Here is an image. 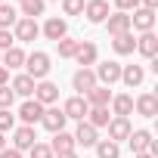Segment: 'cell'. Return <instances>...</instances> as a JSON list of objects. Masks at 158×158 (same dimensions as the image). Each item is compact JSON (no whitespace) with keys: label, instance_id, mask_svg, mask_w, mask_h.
Listing matches in <instances>:
<instances>
[{"label":"cell","instance_id":"20","mask_svg":"<svg viewBox=\"0 0 158 158\" xmlns=\"http://www.w3.org/2000/svg\"><path fill=\"white\" fill-rule=\"evenodd\" d=\"M143 81H146V68L143 65H136V62L133 65H121V84L127 90H136Z\"/></svg>","mask_w":158,"mask_h":158},{"label":"cell","instance_id":"33","mask_svg":"<svg viewBox=\"0 0 158 158\" xmlns=\"http://www.w3.org/2000/svg\"><path fill=\"white\" fill-rule=\"evenodd\" d=\"M16 127V115H13V109H0V133H10Z\"/></svg>","mask_w":158,"mask_h":158},{"label":"cell","instance_id":"22","mask_svg":"<svg viewBox=\"0 0 158 158\" xmlns=\"http://www.w3.org/2000/svg\"><path fill=\"white\" fill-rule=\"evenodd\" d=\"M34 84H37L34 77H28L25 71H19L13 81H10V90H13L16 96H22V99H31V96H34Z\"/></svg>","mask_w":158,"mask_h":158},{"label":"cell","instance_id":"38","mask_svg":"<svg viewBox=\"0 0 158 158\" xmlns=\"http://www.w3.org/2000/svg\"><path fill=\"white\" fill-rule=\"evenodd\" d=\"M0 158H25V152H19V149H13V146H6L3 152H0Z\"/></svg>","mask_w":158,"mask_h":158},{"label":"cell","instance_id":"37","mask_svg":"<svg viewBox=\"0 0 158 158\" xmlns=\"http://www.w3.org/2000/svg\"><path fill=\"white\" fill-rule=\"evenodd\" d=\"M139 6V0H115V13H133Z\"/></svg>","mask_w":158,"mask_h":158},{"label":"cell","instance_id":"15","mask_svg":"<svg viewBox=\"0 0 158 158\" xmlns=\"http://www.w3.org/2000/svg\"><path fill=\"white\" fill-rule=\"evenodd\" d=\"M152 130H146V127H133L130 130V136H127V146H130V152L133 155H139V152H149V146H152Z\"/></svg>","mask_w":158,"mask_h":158},{"label":"cell","instance_id":"14","mask_svg":"<svg viewBox=\"0 0 158 158\" xmlns=\"http://www.w3.org/2000/svg\"><path fill=\"white\" fill-rule=\"evenodd\" d=\"M65 124H68V118L62 115V109H59V106H50V109H44V118H40V127H44V130H50V133H59V130H65Z\"/></svg>","mask_w":158,"mask_h":158},{"label":"cell","instance_id":"13","mask_svg":"<svg viewBox=\"0 0 158 158\" xmlns=\"http://www.w3.org/2000/svg\"><path fill=\"white\" fill-rule=\"evenodd\" d=\"M133 112L139 115V118H155L158 115V96L155 93H139V96H133Z\"/></svg>","mask_w":158,"mask_h":158},{"label":"cell","instance_id":"43","mask_svg":"<svg viewBox=\"0 0 158 158\" xmlns=\"http://www.w3.org/2000/svg\"><path fill=\"white\" fill-rule=\"evenodd\" d=\"M133 158H155V155H149V152H139V155H133Z\"/></svg>","mask_w":158,"mask_h":158},{"label":"cell","instance_id":"2","mask_svg":"<svg viewBox=\"0 0 158 158\" xmlns=\"http://www.w3.org/2000/svg\"><path fill=\"white\" fill-rule=\"evenodd\" d=\"M93 74H96V84L112 87V84H118V81H121V62H115V59L96 62V65H93Z\"/></svg>","mask_w":158,"mask_h":158},{"label":"cell","instance_id":"40","mask_svg":"<svg viewBox=\"0 0 158 158\" xmlns=\"http://www.w3.org/2000/svg\"><path fill=\"white\" fill-rule=\"evenodd\" d=\"M139 6H146V10H158V0H139Z\"/></svg>","mask_w":158,"mask_h":158},{"label":"cell","instance_id":"31","mask_svg":"<svg viewBox=\"0 0 158 158\" xmlns=\"http://www.w3.org/2000/svg\"><path fill=\"white\" fill-rule=\"evenodd\" d=\"M77 37H62L59 44H56V50H59V59H74V53H77Z\"/></svg>","mask_w":158,"mask_h":158},{"label":"cell","instance_id":"27","mask_svg":"<svg viewBox=\"0 0 158 158\" xmlns=\"http://www.w3.org/2000/svg\"><path fill=\"white\" fill-rule=\"evenodd\" d=\"M84 99H87V106H109V102H112V87L96 84V87H90V90L84 93Z\"/></svg>","mask_w":158,"mask_h":158},{"label":"cell","instance_id":"30","mask_svg":"<svg viewBox=\"0 0 158 158\" xmlns=\"http://www.w3.org/2000/svg\"><path fill=\"white\" fill-rule=\"evenodd\" d=\"M93 152H96V158H121V146L112 139H99L93 146Z\"/></svg>","mask_w":158,"mask_h":158},{"label":"cell","instance_id":"6","mask_svg":"<svg viewBox=\"0 0 158 158\" xmlns=\"http://www.w3.org/2000/svg\"><path fill=\"white\" fill-rule=\"evenodd\" d=\"M40 34H44L47 40L59 44L62 37H68V19H62V16H50V19L40 25Z\"/></svg>","mask_w":158,"mask_h":158},{"label":"cell","instance_id":"10","mask_svg":"<svg viewBox=\"0 0 158 158\" xmlns=\"http://www.w3.org/2000/svg\"><path fill=\"white\" fill-rule=\"evenodd\" d=\"M10 133H13V149H19V152H28L37 143V130L28 127V124H16Z\"/></svg>","mask_w":158,"mask_h":158},{"label":"cell","instance_id":"23","mask_svg":"<svg viewBox=\"0 0 158 158\" xmlns=\"http://www.w3.org/2000/svg\"><path fill=\"white\" fill-rule=\"evenodd\" d=\"M112 115L115 118H130L133 115V96L130 93H112Z\"/></svg>","mask_w":158,"mask_h":158},{"label":"cell","instance_id":"8","mask_svg":"<svg viewBox=\"0 0 158 158\" xmlns=\"http://www.w3.org/2000/svg\"><path fill=\"white\" fill-rule=\"evenodd\" d=\"M16 118H19L22 124L34 127V124H40V118H44V106H40L37 99H22V106H19Z\"/></svg>","mask_w":158,"mask_h":158},{"label":"cell","instance_id":"1","mask_svg":"<svg viewBox=\"0 0 158 158\" xmlns=\"http://www.w3.org/2000/svg\"><path fill=\"white\" fill-rule=\"evenodd\" d=\"M50 71H53V59H50V53H44V50H31V53L25 56V74H28V77H34V81H47Z\"/></svg>","mask_w":158,"mask_h":158},{"label":"cell","instance_id":"36","mask_svg":"<svg viewBox=\"0 0 158 158\" xmlns=\"http://www.w3.org/2000/svg\"><path fill=\"white\" fill-rule=\"evenodd\" d=\"M10 47H16V37H13V31L0 28V53H3V50H10Z\"/></svg>","mask_w":158,"mask_h":158},{"label":"cell","instance_id":"34","mask_svg":"<svg viewBox=\"0 0 158 158\" xmlns=\"http://www.w3.org/2000/svg\"><path fill=\"white\" fill-rule=\"evenodd\" d=\"M28 155H31V158H53V149H50L47 143H40V139H37V143L28 149Z\"/></svg>","mask_w":158,"mask_h":158},{"label":"cell","instance_id":"28","mask_svg":"<svg viewBox=\"0 0 158 158\" xmlns=\"http://www.w3.org/2000/svg\"><path fill=\"white\" fill-rule=\"evenodd\" d=\"M16 10H19L22 19H34V22H37V19L47 13V3H44V0H25V3H19Z\"/></svg>","mask_w":158,"mask_h":158},{"label":"cell","instance_id":"19","mask_svg":"<svg viewBox=\"0 0 158 158\" xmlns=\"http://www.w3.org/2000/svg\"><path fill=\"white\" fill-rule=\"evenodd\" d=\"M143 59H155L158 56V34L155 31H146V34H136V50Z\"/></svg>","mask_w":158,"mask_h":158},{"label":"cell","instance_id":"12","mask_svg":"<svg viewBox=\"0 0 158 158\" xmlns=\"http://www.w3.org/2000/svg\"><path fill=\"white\" fill-rule=\"evenodd\" d=\"M109 13H112L109 0H87V3H84V16H87L90 25H102L109 19Z\"/></svg>","mask_w":158,"mask_h":158},{"label":"cell","instance_id":"41","mask_svg":"<svg viewBox=\"0 0 158 158\" xmlns=\"http://www.w3.org/2000/svg\"><path fill=\"white\" fill-rule=\"evenodd\" d=\"M53 158H77V152H62V155H53Z\"/></svg>","mask_w":158,"mask_h":158},{"label":"cell","instance_id":"5","mask_svg":"<svg viewBox=\"0 0 158 158\" xmlns=\"http://www.w3.org/2000/svg\"><path fill=\"white\" fill-rule=\"evenodd\" d=\"M31 99H37L44 109L56 106V102H59V84H53L50 77H47V81H37V84H34V96H31Z\"/></svg>","mask_w":158,"mask_h":158},{"label":"cell","instance_id":"7","mask_svg":"<svg viewBox=\"0 0 158 158\" xmlns=\"http://www.w3.org/2000/svg\"><path fill=\"white\" fill-rule=\"evenodd\" d=\"M59 109H62V115H65L68 121H84V118H87V112H90L87 99H84V96H77V93H74V96H68Z\"/></svg>","mask_w":158,"mask_h":158},{"label":"cell","instance_id":"24","mask_svg":"<svg viewBox=\"0 0 158 158\" xmlns=\"http://www.w3.org/2000/svg\"><path fill=\"white\" fill-rule=\"evenodd\" d=\"M50 149H53V155H62V152H74L77 146H74V136L68 133V130H59V133H53V139L47 143Z\"/></svg>","mask_w":158,"mask_h":158},{"label":"cell","instance_id":"21","mask_svg":"<svg viewBox=\"0 0 158 158\" xmlns=\"http://www.w3.org/2000/svg\"><path fill=\"white\" fill-rule=\"evenodd\" d=\"M90 87H96V74H93V68H77V71L71 74V90H77V96H84Z\"/></svg>","mask_w":158,"mask_h":158},{"label":"cell","instance_id":"16","mask_svg":"<svg viewBox=\"0 0 158 158\" xmlns=\"http://www.w3.org/2000/svg\"><path fill=\"white\" fill-rule=\"evenodd\" d=\"M71 136H74V146H84V149H93V146L99 143V130L90 127L87 121H77V130H74Z\"/></svg>","mask_w":158,"mask_h":158},{"label":"cell","instance_id":"29","mask_svg":"<svg viewBox=\"0 0 158 158\" xmlns=\"http://www.w3.org/2000/svg\"><path fill=\"white\" fill-rule=\"evenodd\" d=\"M19 22V10H16V3H0V28H6V31H13V25Z\"/></svg>","mask_w":158,"mask_h":158},{"label":"cell","instance_id":"45","mask_svg":"<svg viewBox=\"0 0 158 158\" xmlns=\"http://www.w3.org/2000/svg\"><path fill=\"white\" fill-rule=\"evenodd\" d=\"M13 3H25V0H13Z\"/></svg>","mask_w":158,"mask_h":158},{"label":"cell","instance_id":"25","mask_svg":"<svg viewBox=\"0 0 158 158\" xmlns=\"http://www.w3.org/2000/svg\"><path fill=\"white\" fill-rule=\"evenodd\" d=\"M112 50H115V56H133V50H136V37H133V31L112 37Z\"/></svg>","mask_w":158,"mask_h":158},{"label":"cell","instance_id":"9","mask_svg":"<svg viewBox=\"0 0 158 158\" xmlns=\"http://www.w3.org/2000/svg\"><path fill=\"white\" fill-rule=\"evenodd\" d=\"M106 130H109V136L106 139H112V143H127V136H130V130H133V121L130 118H115L112 115V121L106 124Z\"/></svg>","mask_w":158,"mask_h":158},{"label":"cell","instance_id":"26","mask_svg":"<svg viewBox=\"0 0 158 158\" xmlns=\"http://www.w3.org/2000/svg\"><path fill=\"white\" fill-rule=\"evenodd\" d=\"M90 127H96V130H102L109 121H112V112H109V106H90V112H87V118H84Z\"/></svg>","mask_w":158,"mask_h":158},{"label":"cell","instance_id":"18","mask_svg":"<svg viewBox=\"0 0 158 158\" xmlns=\"http://www.w3.org/2000/svg\"><path fill=\"white\" fill-rule=\"evenodd\" d=\"M109 37H118V34H127L130 31V13H109V19L102 22Z\"/></svg>","mask_w":158,"mask_h":158},{"label":"cell","instance_id":"17","mask_svg":"<svg viewBox=\"0 0 158 158\" xmlns=\"http://www.w3.org/2000/svg\"><path fill=\"white\" fill-rule=\"evenodd\" d=\"M25 50L16 44V47H10V50H3L0 53V65H3L6 71H19V68H25Z\"/></svg>","mask_w":158,"mask_h":158},{"label":"cell","instance_id":"35","mask_svg":"<svg viewBox=\"0 0 158 158\" xmlns=\"http://www.w3.org/2000/svg\"><path fill=\"white\" fill-rule=\"evenodd\" d=\"M13 102H16V93L10 90V84L0 87V109H13Z\"/></svg>","mask_w":158,"mask_h":158},{"label":"cell","instance_id":"39","mask_svg":"<svg viewBox=\"0 0 158 158\" xmlns=\"http://www.w3.org/2000/svg\"><path fill=\"white\" fill-rule=\"evenodd\" d=\"M6 84H10V71L0 65V87H6Z\"/></svg>","mask_w":158,"mask_h":158},{"label":"cell","instance_id":"11","mask_svg":"<svg viewBox=\"0 0 158 158\" xmlns=\"http://www.w3.org/2000/svg\"><path fill=\"white\" fill-rule=\"evenodd\" d=\"M74 62L81 68H93L99 62V47L93 40H81V44H77V53H74Z\"/></svg>","mask_w":158,"mask_h":158},{"label":"cell","instance_id":"46","mask_svg":"<svg viewBox=\"0 0 158 158\" xmlns=\"http://www.w3.org/2000/svg\"><path fill=\"white\" fill-rule=\"evenodd\" d=\"M0 3H6V0H0Z\"/></svg>","mask_w":158,"mask_h":158},{"label":"cell","instance_id":"4","mask_svg":"<svg viewBox=\"0 0 158 158\" xmlns=\"http://www.w3.org/2000/svg\"><path fill=\"white\" fill-rule=\"evenodd\" d=\"M13 37H16L19 47H22V44H34V40L40 37V25H37L34 19H22V16H19V22L13 25Z\"/></svg>","mask_w":158,"mask_h":158},{"label":"cell","instance_id":"44","mask_svg":"<svg viewBox=\"0 0 158 158\" xmlns=\"http://www.w3.org/2000/svg\"><path fill=\"white\" fill-rule=\"evenodd\" d=\"M44 3H59V0H44Z\"/></svg>","mask_w":158,"mask_h":158},{"label":"cell","instance_id":"42","mask_svg":"<svg viewBox=\"0 0 158 158\" xmlns=\"http://www.w3.org/2000/svg\"><path fill=\"white\" fill-rule=\"evenodd\" d=\"M6 149V133H0V152Z\"/></svg>","mask_w":158,"mask_h":158},{"label":"cell","instance_id":"32","mask_svg":"<svg viewBox=\"0 0 158 158\" xmlns=\"http://www.w3.org/2000/svg\"><path fill=\"white\" fill-rule=\"evenodd\" d=\"M59 3H62V19H65V16H84L87 0H59Z\"/></svg>","mask_w":158,"mask_h":158},{"label":"cell","instance_id":"3","mask_svg":"<svg viewBox=\"0 0 158 158\" xmlns=\"http://www.w3.org/2000/svg\"><path fill=\"white\" fill-rule=\"evenodd\" d=\"M155 22H158L155 10H146V6H136V10L130 13V31H136V34H146V31H155Z\"/></svg>","mask_w":158,"mask_h":158}]
</instances>
